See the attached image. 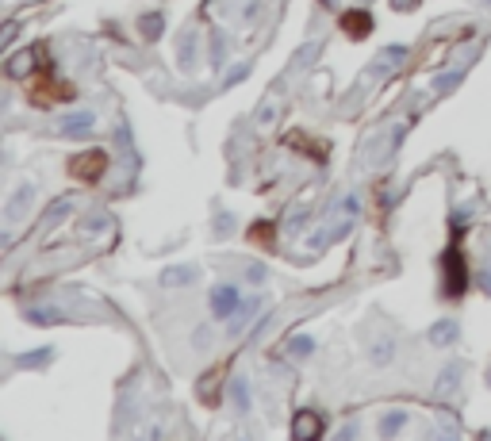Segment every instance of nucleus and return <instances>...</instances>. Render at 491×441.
Returning <instances> with one entry per match:
<instances>
[{"instance_id":"obj_7","label":"nucleus","mask_w":491,"mask_h":441,"mask_svg":"<svg viewBox=\"0 0 491 441\" xmlns=\"http://www.w3.org/2000/svg\"><path fill=\"white\" fill-rule=\"evenodd\" d=\"M403 58H407V46H388V50H380V58H376L372 73H376V77H388V69H391V65H399Z\"/></svg>"},{"instance_id":"obj_1","label":"nucleus","mask_w":491,"mask_h":441,"mask_svg":"<svg viewBox=\"0 0 491 441\" xmlns=\"http://www.w3.org/2000/svg\"><path fill=\"white\" fill-rule=\"evenodd\" d=\"M238 288L234 284H219V288H211V315L215 318H231L234 311H238Z\"/></svg>"},{"instance_id":"obj_17","label":"nucleus","mask_w":491,"mask_h":441,"mask_svg":"<svg viewBox=\"0 0 491 441\" xmlns=\"http://www.w3.org/2000/svg\"><path fill=\"white\" fill-rule=\"evenodd\" d=\"M461 77H464V69H445L441 77H433V88H438V93H445V88H453Z\"/></svg>"},{"instance_id":"obj_12","label":"nucleus","mask_w":491,"mask_h":441,"mask_svg":"<svg viewBox=\"0 0 491 441\" xmlns=\"http://www.w3.org/2000/svg\"><path fill=\"white\" fill-rule=\"evenodd\" d=\"M403 426H407V414H403V411H388V414L380 419V434H384V437L399 434Z\"/></svg>"},{"instance_id":"obj_11","label":"nucleus","mask_w":491,"mask_h":441,"mask_svg":"<svg viewBox=\"0 0 491 441\" xmlns=\"http://www.w3.org/2000/svg\"><path fill=\"white\" fill-rule=\"evenodd\" d=\"M288 353L304 361V357L315 353V338H311V334H296V338H288Z\"/></svg>"},{"instance_id":"obj_23","label":"nucleus","mask_w":491,"mask_h":441,"mask_svg":"<svg viewBox=\"0 0 491 441\" xmlns=\"http://www.w3.org/2000/svg\"><path fill=\"white\" fill-rule=\"evenodd\" d=\"M273 116H276V108H273V100H265V108L257 111V123L265 127V123H273Z\"/></svg>"},{"instance_id":"obj_8","label":"nucleus","mask_w":491,"mask_h":441,"mask_svg":"<svg viewBox=\"0 0 491 441\" xmlns=\"http://www.w3.org/2000/svg\"><path fill=\"white\" fill-rule=\"evenodd\" d=\"M196 280V265H173L161 273V288H177V284H192Z\"/></svg>"},{"instance_id":"obj_26","label":"nucleus","mask_w":491,"mask_h":441,"mask_svg":"<svg viewBox=\"0 0 491 441\" xmlns=\"http://www.w3.org/2000/svg\"><path fill=\"white\" fill-rule=\"evenodd\" d=\"M476 284H480V288H484V292H487V296H491V269H484V273H480V276H476Z\"/></svg>"},{"instance_id":"obj_21","label":"nucleus","mask_w":491,"mask_h":441,"mask_svg":"<svg viewBox=\"0 0 491 441\" xmlns=\"http://www.w3.org/2000/svg\"><path fill=\"white\" fill-rule=\"evenodd\" d=\"M161 23H166V20H161L158 12H154V15H142V31H146V35H158Z\"/></svg>"},{"instance_id":"obj_18","label":"nucleus","mask_w":491,"mask_h":441,"mask_svg":"<svg viewBox=\"0 0 491 441\" xmlns=\"http://www.w3.org/2000/svg\"><path fill=\"white\" fill-rule=\"evenodd\" d=\"M51 349H43V353H27V357H20V365H23V369H43V365L46 361H51Z\"/></svg>"},{"instance_id":"obj_22","label":"nucleus","mask_w":491,"mask_h":441,"mask_svg":"<svg viewBox=\"0 0 491 441\" xmlns=\"http://www.w3.org/2000/svg\"><path fill=\"white\" fill-rule=\"evenodd\" d=\"M246 280L261 284V280H265V265H250V269H246Z\"/></svg>"},{"instance_id":"obj_16","label":"nucleus","mask_w":491,"mask_h":441,"mask_svg":"<svg viewBox=\"0 0 491 441\" xmlns=\"http://www.w3.org/2000/svg\"><path fill=\"white\" fill-rule=\"evenodd\" d=\"M292 434H296V437H311V434H318V422L311 419V414H300L296 426H292Z\"/></svg>"},{"instance_id":"obj_15","label":"nucleus","mask_w":491,"mask_h":441,"mask_svg":"<svg viewBox=\"0 0 491 441\" xmlns=\"http://www.w3.org/2000/svg\"><path fill=\"white\" fill-rule=\"evenodd\" d=\"M27 318H31L35 326H51V323H58L62 315H58V311H51V307H31Z\"/></svg>"},{"instance_id":"obj_19","label":"nucleus","mask_w":491,"mask_h":441,"mask_svg":"<svg viewBox=\"0 0 491 441\" xmlns=\"http://www.w3.org/2000/svg\"><path fill=\"white\" fill-rule=\"evenodd\" d=\"M246 73H250V65H246V62H242V65H234V69L223 77V88H234L238 81H246Z\"/></svg>"},{"instance_id":"obj_3","label":"nucleus","mask_w":491,"mask_h":441,"mask_svg":"<svg viewBox=\"0 0 491 441\" xmlns=\"http://www.w3.org/2000/svg\"><path fill=\"white\" fill-rule=\"evenodd\" d=\"M93 123H96L93 111H69V116L58 119V130H62L65 138H81V135H88V130H93Z\"/></svg>"},{"instance_id":"obj_20","label":"nucleus","mask_w":491,"mask_h":441,"mask_svg":"<svg viewBox=\"0 0 491 441\" xmlns=\"http://www.w3.org/2000/svg\"><path fill=\"white\" fill-rule=\"evenodd\" d=\"M27 65H31V54H20V58L8 62V73H12V77H23V69H27Z\"/></svg>"},{"instance_id":"obj_5","label":"nucleus","mask_w":491,"mask_h":441,"mask_svg":"<svg viewBox=\"0 0 491 441\" xmlns=\"http://www.w3.org/2000/svg\"><path fill=\"white\" fill-rule=\"evenodd\" d=\"M461 338V323L457 318H441L438 326H430V346H453Z\"/></svg>"},{"instance_id":"obj_25","label":"nucleus","mask_w":491,"mask_h":441,"mask_svg":"<svg viewBox=\"0 0 491 441\" xmlns=\"http://www.w3.org/2000/svg\"><path fill=\"white\" fill-rule=\"evenodd\" d=\"M58 215H69V200H58V203H51V219H58Z\"/></svg>"},{"instance_id":"obj_2","label":"nucleus","mask_w":491,"mask_h":441,"mask_svg":"<svg viewBox=\"0 0 491 441\" xmlns=\"http://www.w3.org/2000/svg\"><path fill=\"white\" fill-rule=\"evenodd\" d=\"M31 200H35V184H27V181H23L20 189L12 192V200L4 203V219H8V223H20V219H23V211L31 208Z\"/></svg>"},{"instance_id":"obj_13","label":"nucleus","mask_w":491,"mask_h":441,"mask_svg":"<svg viewBox=\"0 0 491 441\" xmlns=\"http://www.w3.org/2000/svg\"><path fill=\"white\" fill-rule=\"evenodd\" d=\"M177 58H181L184 69H192V65H196V35H192V31L181 39V50H177Z\"/></svg>"},{"instance_id":"obj_14","label":"nucleus","mask_w":491,"mask_h":441,"mask_svg":"<svg viewBox=\"0 0 491 441\" xmlns=\"http://www.w3.org/2000/svg\"><path fill=\"white\" fill-rule=\"evenodd\" d=\"M223 62H227V39L215 31V35H211V69H219Z\"/></svg>"},{"instance_id":"obj_9","label":"nucleus","mask_w":491,"mask_h":441,"mask_svg":"<svg viewBox=\"0 0 491 441\" xmlns=\"http://www.w3.org/2000/svg\"><path fill=\"white\" fill-rule=\"evenodd\" d=\"M368 361H372L376 369H384V365H391V361H396V341H391V338H380V341H376L372 349H368Z\"/></svg>"},{"instance_id":"obj_6","label":"nucleus","mask_w":491,"mask_h":441,"mask_svg":"<svg viewBox=\"0 0 491 441\" xmlns=\"http://www.w3.org/2000/svg\"><path fill=\"white\" fill-rule=\"evenodd\" d=\"M231 403H234V411H238V414L250 411L253 391H250V384H246V376H234V380H231Z\"/></svg>"},{"instance_id":"obj_10","label":"nucleus","mask_w":491,"mask_h":441,"mask_svg":"<svg viewBox=\"0 0 491 441\" xmlns=\"http://www.w3.org/2000/svg\"><path fill=\"white\" fill-rule=\"evenodd\" d=\"M261 304H265L261 296H250L246 304H238V311H234V323H231V334H242V326L250 323V315H253V311H261Z\"/></svg>"},{"instance_id":"obj_24","label":"nucleus","mask_w":491,"mask_h":441,"mask_svg":"<svg viewBox=\"0 0 491 441\" xmlns=\"http://www.w3.org/2000/svg\"><path fill=\"white\" fill-rule=\"evenodd\" d=\"M304 219H307V211H304V208H300V211H296V215H292V219H288V226H284V231H288V234H296V231H300V226H304Z\"/></svg>"},{"instance_id":"obj_4","label":"nucleus","mask_w":491,"mask_h":441,"mask_svg":"<svg viewBox=\"0 0 491 441\" xmlns=\"http://www.w3.org/2000/svg\"><path fill=\"white\" fill-rule=\"evenodd\" d=\"M461 376H464V365L461 361H449L445 369H441V380L433 384V395H438V399L453 395V391L461 388Z\"/></svg>"}]
</instances>
